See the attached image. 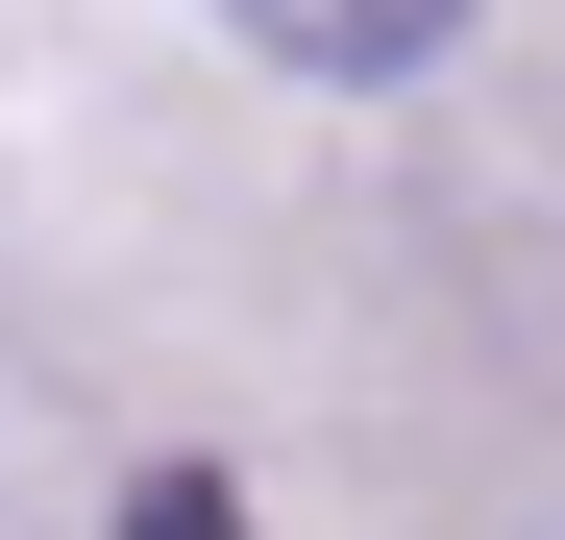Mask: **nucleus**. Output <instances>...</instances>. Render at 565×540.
<instances>
[{"label": "nucleus", "mask_w": 565, "mask_h": 540, "mask_svg": "<svg viewBox=\"0 0 565 540\" xmlns=\"http://www.w3.org/2000/svg\"><path fill=\"white\" fill-rule=\"evenodd\" d=\"M222 25H246L270 74H344V99H369V74H418V50L467 25V0H222Z\"/></svg>", "instance_id": "f257e3e1"}]
</instances>
